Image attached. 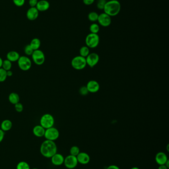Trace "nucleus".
I'll use <instances>...</instances> for the list:
<instances>
[{
    "mask_svg": "<svg viewBox=\"0 0 169 169\" xmlns=\"http://www.w3.org/2000/svg\"><path fill=\"white\" fill-rule=\"evenodd\" d=\"M13 1L17 7H22L24 5L25 0H13Z\"/></svg>",
    "mask_w": 169,
    "mask_h": 169,
    "instance_id": "nucleus-33",
    "label": "nucleus"
},
{
    "mask_svg": "<svg viewBox=\"0 0 169 169\" xmlns=\"http://www.w3.org/2000/svg\"><path fill=\"white\" fill-rule=\"evenodd\" d=\"M18 67L23 71H26L29 70L32 66V62L28 57L20 56L18 60Z\"/></svg>",
    "mask_w": 169,
    "mask_h": 169,
    "instance_id": "nucleus-6",
    "label": "nucleus"
},
{
    "mask_svg": "<svg viewBox=\"0 0 169 169\" xmlns=\"http://www.w3.org/2000/svg\"><path fill=\"white\" fill-rule=\"evenodd\" d=\"M36 7L39 12H45L49 9L50 4L46 0H41L38 2Z\"/></svg>",
    "mask_w": 169,
    "mask_h": 169,
    "instance_id": "nucleus-17",
    "label": "nucleus"
},
{
    "mask_svg": "<svg viewBox=\"0 0 169 169\" xmlns=\"http://www.w3.org/2000/svg\"><path fill=\"white\" fill-rule=\"evenodd\" d=\"M60 133L58 130L54 127L46 129L44 137L47 140L55 141L59 137Z\"/></svg>",
    "mask_w": 169,
    "mask_h": 169,
    "instance_id": "nucleus-7",
    "label": "nucleus"
},
{
    "mask_svg": "<svg viewBox=\"0 0 169 169\" xmlns=\"http://www.w3.org/2000/svg\"><path fill=\"white\" fill-rule=\"evenodd\" d=\"M30 46L34 51L39 50L41 46V41L38 38H34L30 42Z\"/></svg>",
    "mask_w": 169,
    "mask_h": 169,
    "instance_id": "nucleus-22",
    "label": "nucleus"
},
{
    "mask_svg": "<svg viewBox=\"0 0 169 169\" xmlns=\"http://www.w3.org/2000/svg\"><path fill=\"white\" fill-rule=\"evenodd\" d=\"M78 163L76 156L69 155L64 158V164L68 169H72L75 168L78 165Z\"/></svg>",
    "mask_w": 169,
    "mask_h": 169,
    "instance_id": "nucleus-9",
    "label": "nucleus"
},
{
    "mask_svg": "<svg viewBox=\"0 0 169 169\" xmlns=\"http://www.w3.org/2000/svg\"><path fill=\"white\" fill-rule=\"evenodd\" d=\"M168 157L165 153L160 152L157 153L155 156V161L159 165H165L168 161Z\"/></svg>",
    "mask_w": 169,
    "mask_h": 169,
    "instance_id": "nucleus-15",
    "label": "nucleus"
},
{
    "mask_svg": "<svg viewBox=\"0 0 169 169\" xmlns=\"http://www.w3.org/2000/svg\"><path fill=\"white\" fill-rule=\"evenodd\" d=\"M2 68L6 71L11 70V69L12 68V62L7 59L3 60Z\"/></svg>",
    "mask_w": 169,
    "mask_h": 169,
    "instance_id": "nucleus-24",
    "label": "nucleus"
},
{
    "mask_svg": "<svg viewBox=\"0 0 169 169\" xmlns=\"http://www.w3.org/2000/svg\"><path fill=\"white\" fill-rule=\"evenodd\" d=\"M24 52L25 55L28 56H31L34 50L32 49L30 45L29 44V45H26L24 47Z\"/></svg>",
    "mask_w": 169,
    "mask_h": 169,
    "instance_id": "nucleus-30",
    "label": "nucleus"
},
{
    "mask_svg": "<svg viewBox=\"0 0 169 169\" xmlns=\"http://www.w3.org/2000/svg\"><path fill=\"white\" fill-rule=\"evenodd\" d=\"M55 120L53 116L50 114H45L41 117L40 124L44 129H47L53 127Z\"/></svg>",
    "mask_w": 169,
    "mask_h": 169,
    "instance_id": "nucleus-4",
    "label": "nucleus"
},
{
    "mask_svg": "<svg viewBox=\"0 0 169 169\" xmlns=\"http://www.w3.org/2000/svg\"><path fill=\"white\" fill-rule=\"evenodd\" d=\"M39 12L36 7H31L27 11L26 17L28 20L34 21L38 18Z\"/></svg>",
    "mask_w": 169,
    "mask_h": 169,
    "instance_id": "nucleus-12",
    "label": "nucleus"
},
{
    "mask_svg": "<svg viewBox=\"0 0 169 169\" xmlns=\"http://www.w3.org/2000/svg\"><path fill=\"white\" fill-rule=\"evenodd\" d=\"M121 5L117 0H110L107 1L104 7V12L110 17L117 16L120 11Z\"/></svg>",
    "mask_w": 169,
    "mask_h": 169,
    "instance_id": "nucleus-2",
    "label": "nucleus"
},
{
    "mask_svg": "<svg viewBox=\"0 0 169 169\" xmlns=\"http://www.w3.org/2000/svg\"><path fill=\"white\" fill-rule=\"evenodd\" d=\"M107 169H120L119 167L116 165H111L109 166Z\"/></svg>",
    "mask_w": 169,
    "mask_h": 169,
    "instance_id": "nucleus-38",
    "label": "nucleus"
},
{
    "mask_svg": "<svg viewBox=\"0 0 169 169\" xmlns=\"http://www.w3.org/2000/svg\"><path fill=\"white\" fill-rule=\"evenodd\" d=\"M3 62V60L2 58L0 57V68H2V66Z\"/></svg>",
    "mask_w": 169,
    "mask_h": 169,
    "instance_id": "nucleus-41",
    "label": "nucleus"
},
{
    "mask_svg": "<svg viewBox=\"0 0 169 169\" xmlns=\"http://www.w3.org/2000/svg\"><path fill=\"white\" fill-rule=\"evenodd\" d=\"M7 77V71L4 70L3 68H0V82H5Z\"/></svg>",
    "mask_w": 169,
    "mask_h": 169,
    "instance_id": "nucleus-26",
    "label": "nucleus"
},
{
    "mask_svg": "<svg viewBox=\"0 0 169 169\" xmlns=\"http://www.w3.org/2000/svg\"><path fill=\"white\" fill-rule=\"evenodd\" d=\"M88 92L91 93L97 92L100 89L99 83L95 80H91L88 82L86 85Z\"/></svg>",
    "mask_w": 169,
    "mask_h": 169,
    "instance_id": "nucleus-13",
    "label": "nucleus"
},
{
    "mask_svg": "<svg viewBox=\"0 0 169 169\" xmlns=\"http://www.w3.org/2000/svg\"><path fill=\"white\" fill-rule=\"evenodd\" d=\"M80 56L86 58L90 53V48L87 46L81 47L79 51Z\"/></svg>",
    "mask_w": 169,
    "mask_h": 169,
    "instance_id": "nucleus-23",
    "label": "nucleus"
},
{
    "mask_svg": "<svg viewBox=\"0 0 169 169\" xmlns=\"http://www.w3.org/2000/svg\"><path fill=\"white\" fill-rule=\"evenodd\" d=\"M106 2V0H98L97 4V8H99V10H103Z\"/></svg>",
    "mask_w": 169,
    "mask_h": 169,
    "instance_id": "nucleus-32",
    "label": "nucleus"
},
{
    "mask_svg": "<svg viewBox=\"0 0 169 169\" xmlns=\"http://www.w3.org/2000/svg\"><path fill=\"white\" fill-rule=\"evenodd\" d=\"M4 137H5V132L3 131L1 129H0V143L4 139Z\"/></svg>",
    "mask_w": 169,
    "mask_h": 169,
    "instance_id": "nucleus-37",
    "label": "nucleus"
},
{
    "mask_svg": "<svg viewBox=\"0 0 169 169\" xmlns=\"http://www.w3.org/2000/svg\"><path fill=\"white\" fill-rule=\"evenodd\" d=\"M40 152L44 157L51 158L57 153V147L54 141L46 140L40 147Z\"/></svg>",
    "mask_w": 169,
    "mask_h": 169,
    "instance_id": "nucleus-1",
    "label": "nucleus"
},
{
    "mask_svg": "<svg viewBox=\"0 0 169 169\" xmlns=\"http://www.w3.org/2000/svg\"><path fill=\"white\" fill-rule=\"evenodd\" d=\"M168 167L165 165H159V167H158V169H168Z\"/></svg>",
    "mask_w": 169,
    "mask_h": 169,
    "instance_id": "nucleus-40",
    "label": "nucleus"
},
{
    "mask_svg": "<svg viewBox=\"0 0 169 169\" xmlns=\"http://www.w3.org/2000/svg\"><path fill=\"white\" fill-rule=\"evenodd\" d=\"M64 158L61 154H55L51 157V162L55 166L62 165L64 162Z\"/></svg>",
    "mask_w": 169,
    "mask_h": 169,
    "instance_id": "nucleus-16",
    "label": "nucleus"
},
{
    "mask_svg": "<svg viewBox=\"0 0 169 169\" xmlns=\"http://www.w3.org/2000/svg\"><path fill=\"white\" fill-rule=\"evenodd\" d=\"M20 57L19 53L16 51H10L7 54V59L12 62H18Z\"/></svg>",
    "mask_w": 169,
    "mask_h": 169,
    "instance_id": "nucleus-19",
    "label": "nucleus"
},
{
    "mask_svg": "<svg viewBox=\"0 0 169 169\" xmlns=\"http://www.w3.org/2000/svg\"><path fill=\"white\" fill-rule=\"evenodd\" d=\"M31 57L35 64L37 65H42L45 61V54L39 49L34 51Z\"/></svg>",
    "mask_w": 169,
    "mask_h": 169,
    "instance_id": "nucleus-8",
    "label": "nucleus"
},
{
    "mask_svg": "<svg viewBox=\"0 0 169 169\" xmlns=\"http://www.w3.org/2000/svg\"><path fill=\"white\" fill-rule=\"evenodd\" d=\"M90 30L91 33L97 34L100 30V27L97 24L93 23L90 26Z\"/></svg>",
    "mask_w": 169,
    "mask_h": 169,
    "instance_id": "nucleus-27",
    "label": "nucleus"
},
{
    "mask_svg": "<svg viewBox=\"0 0 169 169\" xmlns=\"http://www.w3.org/2000/svg\"><path fill=\"white\" fill-rule=\"evenodd\" d=\"M97 21L100 25L105 27L109 26L112 22L111 17H110L105 12L99 14Z\"/></svg>",
    "mask_w": 169,
    "mask_h": 169,
    "instance_id": "nucleus-11",
    "label": "nucleus"
},
{
    "mask_svg": "<svg viewBox=\"0 0 169 169\" xmlns=\"http://www.w3.org/2000/svg\"><path fill=\"white\" fill-rule=\"evenodd\" d=\"M99 60V56L95 52H92L86 57V61L87 65L90 67H93L97 64Z\"/></svg>",
    "mask_w": 169,
    "mask_h": 169,
    "instance_id": "nucleus-10",
    "label": "nucleus"
},
{
    "mask_svg": "<svg viewBox=\"0 0 169 169\" xmlns=\"http://www.w3.org/2000/svg\"><path fill=\"white\" fill-rule=\"evenodd\" d=\"M100 38L97 34L90 33L86 36L85 39V43L86 46L89 48H95L99 45Z\"/></svg>",
    "mask_w": 169,
    "mask_h": 169,
    "instance_id": "nucleus-3",
    "label": "nucleus"
},
{
    "mask_svg": "<svg viewBox=\"0 0 169 169\" xmlns=\"http://www.w3.org/2000/svg\"><path fill=\"white\" fill-rule=\"evenodd\" d=\"M17 169H30V168L27 162L21 161L17 165Z\"/></svg>",
    "mask_w": 169,
    "mask_h": 169,
    "instance_id": "nucleus-28",
    "label": "nucleus"
},
{
    "mask_svg": "<svg viewBox=\"0 0 169 169\" xmlns=\"http://www.w3.org/2000/svg\"><path fill=\"white\" fill-rule=\"evenodd\" d=\"M37 169V168H33V169Z\"/></svg>",
    "mask_w": 169,
    "mask_h": 169,
    "instance_id": "nucleus-43",
    "label": "nucleus"
},
{
    "mask_svg": "<svg viewBox=\"0 0 169 169\" xmlns=\"http://www.w3.org/2000/svg\"><path fill=\"white\" fill-rule=\"evenodd\" d=\"M13 127V123L10 120L6 119L3 121L1 124V129L4 132L10 131Z\"/></svg>",
    "mask_w": 169,
    "mask_h": 169,
    "instance_id": "nucleus-20",
    "label": "nucleus"
},
{
    "mask_svg": "<svg viewBox=\"0 0 169 169\" xmlns=\"http://www.w3.org/2000/svg\"><path fill=\"white\" fill-rule=\"evenodd\" d=\"M7 74L8 77H12L13 75V72L12 70H8L7 71Z\"/></svg>",
    "mask_w": 169,
    "mask_h": 169,
    "instance_id": "nucleus-39",
    "label": "nucleus"
},
{
    "mask_svg": "<svg viewBox=\"0 0 169 169\" xmlns=\"http://www.w3.org/2000/svg\"><path fill=\"white\" fill-rule=\"evenodd\" d=\"M88 92L86 87H82L79 90V92L81 95H86L88 94Z\"/></svg>",
    "mask_w": 169,
    "mask_h": 169,
    "instance_id": "nucleus-34",
    "label": "nucleus"
},
{
    "mask_svg": "<svg viewBox=\"0 0 169 169\" xmlns=\"http://www.w3.org/2000/svg\"><path fill=\"white\" fill-rule=\"evenodd\" d=\"M131 169H140L139 168H137V167H133Z\"/></svg>",
    "mask_w": 169,
    "mask_h": 169,
    "instance_id": "nucleus-42",
    "label": "nucleus"
},
{
    "mask_svg": "<svg viewBox=\"0 0 169 169\" xmlns=\"http://www.w3.org/2000/svg\"><path fill=\"white\" fill-rule=\"evenodd\" d=\"M38 2V0H29V4L31 7H36Z\"/></svg>",
    "mask_w": 169,
    "mask_h": 169,
    "instance_id": "nucleus-35",
    "label": "nucleus"
},
{
    "mask_svg": "<svg viewBox=\"0 0 169 169\" xmlns=\"http://www.w3.org/2000/svg\"><path fill=\"white\" fill-rule=\"evenodd\" d=\"M45 129H44L43 127L40 125H36L33 129V133L35 136L38 137H43L44 136V134L45 132Z\"/></svg>",
    "mask_w": 169,
    "mask_h": 169,
    "instance_id": "nucleus-18",
    "label": "nucleus"
},
{
    "mask_svg": "<svg viewBox=\"0 0 169 169\" xmlns=\"http://www.w3.org/2000/svg\"><path fill=\"white\" fill-rule=\"evenodd\" d=\"M95 1V0H83L84 4L87 6H90L93 4V2Z\"/></svg>",
    "mask_w": 169,
    "mask_h": 169,
    "instance_id": "nucleus-36",
    "label": "nucleus"
},
{
    "mask_svg": "<svg viewBox=\"0 0 169 169\" xmlns=\"http://www.w3.org/2000/svg\"><path fill=\"white\" fill-rule=\"evenodd\" d=\"M99 17V14L96 12H90L88 15V18L89 20L92 22H97Z\"/></svg>",
    "mask_w": 169,
    "mask_h": 169,
    "instance_id": "nucleus-25",
    "label": "nucleus"
},
{
    "mask_svg": "<svg viewBox=\"0 0 169 169\" xmlns=\"http://www.w3.org/2000/svg\"><path fill=\"white\" fill-rule=\"evenodd\" d=\"M71 64L74 69L78 70H82L87 65L86 58L80 56L74 57L72 59Z\"/></svg>",
    "mask_w": 169,
    "mask_h": 169,
    "instance_id": "nucleus-5",
    "label": "nucleus"
},
{
    "mask_svg": "<svg viewBox=\"0 0 169 169\" xmlns=\"http://www.w3.org/2000/svg\"><path fill=\"white\" fill-rule=\"evenodd\" d=\"M8 101L12 104H16L19 102L20 97L19 95L16 92H11L8 96Z\"/></svg>",
    "mask_w": 169,
    "mask_h": 169,
    "instance_id": "nucleus-21",
    "label": "nucleus"
},
{
    "mask_svg": "<svg viewBox=\"0 0 169 169\" xmlns=\"http://www.w3.org/2000/svg\"><path fill=\"white\" fill-rule=\"evenodd\" d=\"M69 152H70V155L77 156L80 153L79 148L77 146H73L70 148Z\"/></svg>",
    "mask_w": 169,
    "mask_h": 169,
    "instance_id": "nucleus-29",
    "label": "nucleus"
},
{
    "mask_svg": "<svg viewBox=\"0 0 169 169\" xmlns=\"http://www.w3.org/2000/svg\"><path fill=\"white\" fill-rule=\"evenodd\" d=\"M14 108H15V110L18 112H22L23 110V106L22 103H20L19 102L18 103H17V104H14Z\"/></svg>",
    "mask_w": 169,
    "mask_h": 169,
    "instance_id": "nucleus-31",
    "label": "nucleus"
},
{
    "mask_svg": "<svg viewBox=\"0 0 169 169\" xmlns=\"http://www.w3.org/2000/svg\"><path fill=\"white\" fill-rule=\"evenodd\" d=\"M76 158L78 162L83 165L87 164L90 160V155L85 152H80L76 156Z\"/></svg>",
    "mask_w": 169,
    "mask_h": 169,
    "instance_id": "nucleus-14",
    "label": "nucleus"
}]
</instances>
